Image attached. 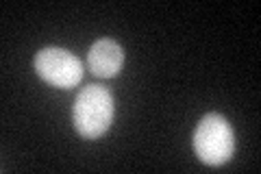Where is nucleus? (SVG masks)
<instances>
[{
  "label": "nucleus",
  "mask_w": 261,
  "mask_h": 174,
  "mask_svg": "<svg viewBox=\"0 0 261 174\" xmlns=\"http://www.w3.org/2000/svg\"><path fill=\"white\" fill-rule=\"evenodd\" d=\"M113 113H116V105H113L111 92L105 85L92 83L79 92L74 109H72V120L81 137L98 139L109 131Z\"/></svg>",
  "instance_id": "obj_1"
},
{
  "label": "nucleus",
  "mask_w": 261,
  "mask_h": 174,
  "mask_svg": "<svg viewBox=\"0 0 261 174\" xmlns=\"http://www.w3.org/2000/svg\"><path fill=\"white\" fill-rule=\"evenodd\" d=\"M194 151L207 165H222L233 157L235 135L224 115L207 113L194 131Z\"/></svg>",
  "instance_id": "obj_2"
},
{
  "label": "nucleus",
  "mask_w": 261,
  "mask_h": 174,
  "mask_svg": "<svg viewBox=\"0 0 261 174\" xmlns=\"http://www.w3.org/2000/svg\"><path fill=\"white\" fill-rule=\"evenodd\" d=\"M33 65H35L37 77L53 87L70 89L76 87L83 79V63L65 48H42L33 59Z\"/></svg>",
  "instance_id": "obj_3"
},
{
  "label": "nucleus",
  "mask_w": 261,
  "mask_h": 174,
  "mask_svg": "<svg viewBox=\"0 0 261 174\" xmlns=\"http://www.w3.org/2000/svg\"><path fill=\"white\" fill-rule=\"evenodd\" d=\"M122 63H124V51H122L118 41H113L109 37L94 41L87 53V65L98 79L118 77L122 70Z\"/></svg>",
  "instance_id": "obj_4"
}]
</instances>
